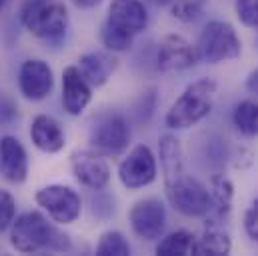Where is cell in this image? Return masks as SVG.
<instances>
[{
  "instance_id": "1",
  "label": "cell",
  "mask_w": 258,
  "mask_h": 256,
  "mask_svg": "<svg viewBox=\"0 0 258 256\" xmlns=\"http://www.w3.org/2000/svg\"><path fill=\"white\" fill-rule=\"evenodd\" d=\"M160 168L164 190L170 206L188 218H204L212 208V196L204 182L188 174L184 166L182 146L174 134H164L158 140Z\"/></svg>"
},
{
  "instance_id": "2",
  "label": "cell",
  "mask_w": 258,
  "mask_h": 256,
  "mask_svg": "<svg viewBox=\"0 0 258 256\" xmlns=\"http://www.w3.org/2000/svg\"><path fill=\"white\" fill-rule=\"evenodd\" d=\"M10 246L20 254L38 252H68L72 248L70 236L62 232L54 220L38 210L22 212L10 224Z\"/></svg>"
},
{
  "instance_id": "3",
  "label": "cell",
  "mask_w": 258,
  "mask_h": 256,
  "mask_svg": "<svg viewBox=\"0 0 258 256\" xmlns=\"http://www.w3.org/2000/svg\"><path fill=\"white\" fill-rule=\"evenodd\" d=\"M218 84L214 78H198L170 104L164 114V124L170 130H188L200 124L214 108Z\"/></svg>"
},
{
  "instance_id": "4",
  "label": "cell",
  "mask_w": 258,
  "mask_h": 256,
  "mask_svg": "<svg viewBox=\"0 0 258 256\" xmlns=\"http://www.w3.org/2000/svg\"><path fill=\"white\" fill-rule=\"evenodd\" d=\"M20 24L36 38L48 44L64 42L70 16L60 0H24L18 10Z\"/></svg>"
},
{
  "instance_id": "5",
  "label": "cell",
  "mask_w": 258,
  "mask_h": 256,
  "mask_svg": "<svg viewBox=\"0 0 258 256\" xmlns=\"http://www.w3.org/2000/svg\"><path fill=\"white\" fill-rule=\"evenodd\" d=\"M130 132L126 116L116 108H104L92 116L88 128V146L106 158L120 156L128 150Z\"/></svg>"
},
{
  "instance_id": "6",
  "label": "cell",
  "mask_w": 258,
  "mask_h": 256,
  "mask_svg": "<svg viewBox=\"0 0 258 256\" xmlns=\"http://www.w3.org/2000/svg\"><path fill=\"white\" fill-rule=\"evenodd\" d=\"M194 52L196 58L204 64L228 62L242 54V40L230 22L210 20L200 30Z\"/></svg>"
},
{
  "instance_id": "7",
  "label": "cell",
  "mask_w": 258,
  "mask_h": 256,
  "mask_svg": "<svg viewBox=\"0 0 258 256\" xmlns=\"http://www.w3.org/2000/svg\"><path fill=\"white\" fill-rule=\"evenodd\" d=\"M34 202L56 224H74L82 214V198L68 184H46L34 194Z\"/></svg>"
},
{
  "instance_id": "8",
  "label": "cell",
  "mask_w": 258,
  "mask_h": 256,
  "mask_svg": "<svg viewBox=\"0 0 258 256\" xmlns=\"http://www.w3.org/2000/svg\"><path fill=\"white\" fill-rule=\"evenodd\" d=\"M158 176V160L150 146L136 144L118 164V180L128 190L150 186Z\"/></svg>"
},
{
  "instance_id": "9",
  "label": "cell",
  "mask_w": 258,
  "mask_h": 256,
  "mask_svg": "<svg viewBox=\"0 0 258 256\" xmlns=\"http://www.w3.org/2000/svg\"><path fill=\"white\" fill-rule=\"evenodd\" d=\"M128 222L132 232L146 242L158 240L168 224V214L166 206L160 198L150 196V198H140L132 204L128 212Z\"/></svg>"
},
{
  "instance_id": "10",
  "label": "cell",
  "mask_w": 258,
  "mask_h": 256,
  "mask_svg": "<svg viewBox=\"0 0 258 256\" xmlns=\"http://www.w3.org/2000/svg\"><path fill=\"white\" fill-rule=\"evenodd\" d=\"M70 168L74 178L88 190H106L112 178L110 164L104 154L86 148V150H76L70 156Z\"/></svg>"
},
{
  "instance_id": "11",
  "label": "cell",
  "mask_w": 258,
  "mask_h": 256,
  "mask_svg": "<svg viewBox=\"0 0 258 256\" xmlns=\"http://www.w3.org/2000/svg\"><path fill=\"white\" fill-rule=\"evenodd\" d=\"M156 70L162 74H178L190 70L198 62L194 46L180 34H166L154 50Z\"/></svg>"
},
{
  "instance_id": "12",
  "label": "cell",
  "mask_w": 258,
  "mask_h": 256,
  "mask_svg": "<svg viewBox=\"0 0 258 256\" xmlns=\"http://www.w3.org/2000/svg\"><path fill=\"white\" fill-rule=\"evenodd\" d=\"M18 90L30 102L46 100L54 90V70L42 58H26L18 68Z\"/></svg>"
},
{
  "instance_id": "13",
  "label": "cell",
  "mask_w": 258,
  "mask_h": 256,
  "mask_svg": "<svg viewBox=\"0 0 258 256\" xmlns=\"http://www.w3.org/2000/svg\"><path fill=\"white\" fill-rule=\"evenodd\" d=\"M150 16L142 0H112L104 26L136 38L148 28Z\"/></svg>"
},
{
  "instance_id": "14",
  "label": "cell",
  "mask_w": 258,
  "mask_h": 256,
  "mask_svg": "<svg viewBox=\"0 0 258 256\" xmlns=\"http://www.w3.org/2000/svg\"><path fill=\"white\" fill-rule=\"evenodd\" d=\"M0 174L10 184H22L28 178V154L16 136L0 138Z\"/></svg>"
},
{
  "instance_id": "15",
  "label": "cell",
  "mask_w": 258,
  "mask_h": 256,
  "mask_svg": "<svg viewBox=\"0 0 258 256\" xmlns=\"http://www.w3.org/2000/svg\"><path fill=\"white\" fill-rule=\"evenodd\" d=\"M92 90L78 66L72 64L62 70V108L66 114L80 116L92 100Z\"/></svg>"
},
{
  "instance_id": "16",
  "label": "cell",
  "mask_w": 258,
  "mask_h": 256,
  "mask_svg": "<svg viewBox=\"0 0 258 256\" xmlns=\"http://www.w3.org/2000/svg\"><path fill=\"white\" fill-rule=\"evenodd\" d=\"M30 140L44 154H58L66 146V132L50 114H36L30 122Z\"/></svg>"
},
{
  "instance_id": "17",
  "label": "cell",
  "mask_w": 258,
  "mask_h": 256,
  "mask_svg": "<svg viewBox=\"0 0 258 256\" xmlns=\"http://www.w3.org/2000/svg\"><path fill=\"white\" fill-rule=\"evenodd\" d=\"M210 196H212V208L204 216L206 224H218L226 226L230 212H232V200H234V182L224 174L216 172L210 176Z\"/></svg>"
},
{
  "instance_id": "18",
  "label": "cell",
  "mask_w": 258,
  "mask_h": 256,
  "mask_svg": "<svg viewBox=\"0 0 258 256\" xmlns=\"http://www.w3.org/2000/svg\"><path fill=\"white\" fill-rule=\"evenodd\" d=\"M118 68V58L110 50H90L78 58V70L92 88H102Z\"/></svg>"
},
{
  "instance_id": "19",
  "label": "cell",
  "mask_w": 258,
  "mask_h": 256,
  "mask_svg": "<svg viewBox=\"0 0 258 256\" xmlns=\"http://www.w3.org/2000/svg\"><path fill=\"white\" fill-rule=\"evenodd\" d=\"M232 250V238L224 226L206 224L204 232L196 236L194 254L196 256H226Z\"/></svg>"
},
{
  "instance_id": "20",
  "label": "cell",
  "mask_w": 258,
  "mask_h": 256,
  "mask_svg": "<svg viewBox=\"0 0 258 256\" xmlns=\"http://www.w3.org/2000/svg\"><path fill=\"white\" fill-rule=\"evenodd\" d=\"M194 244H196V234L190 230L178 228L174 232H168L166 236L162 234L158 238V244L154 246V252L158 256H190L194 254Z\"/></svg>"
},
{
  "instance_id": "21",
  "label": "cell",
  "mask_w": 258,
  "mask_h": 256,
  "mask_svg": "<svg viewBox=\"0 0 258 256\" xmlns=\"http://www.w3.org/2000/svg\"><path fill=\"white\" fill-rule=\"evenodd\" d=\"M232 124L244 138L258 136V98L240 100L232 110Z\"/></svg>"
},
{
  "instance_id": "22",
  "label": "cell",
  "mask_w": 258,
  "mask_h": 256,
  "mask_svg": "<svg viewBox=\"0 0 258 256\" xmlns=\"http://www.w3.org/2000/svg\"><path fill=\"white\" fill-rule=\"evenodd\" d=\"M130 252H132V246L120 230H106L100 234L96 244L98 256H128Z\"/></svg>"
},
{
  "instance_id": "23",
  "label": "cell",
  "mask_w": 258,
  "mask_h": 256,
  "mask_svg": "<svg viewBox=\"0 0 258 256\" xmlns=\"http://www.w3.org/2000/svg\"><path fill=\"white\" fill-rule=\"evenodd\" d=\"M208 6V0H174L170 4V16L178 22L192 24L196 22Z\"/></svg>"
},
{
  "instance_id": "24",
  "label": "cell",
  "mask_w": 258,
  "mask_h": 256,
  "mask_svg": "<svg viewBox=\"0 0 258 256\" xmlns=\"http://www.w3.org/2000/svg\"><path fill=\"white\" fill-rule=\"evenodd\" d=\"M156 102H158L156 88H148L146 92H142L136 98L134 106H132V118H134V122L136 124H146L152 118L154 110H156Z\"/></svg>"
},
{
  "instance_id": "25",
  "label": "cell",
  "mask_w": 258,
  "mask_h": 256,
  "mask_svg": "<svg viewBox=\"0 0 258 256\" xmlns=\"http://www.w3.org/2000/svg\"><path fill=\"white\" fill-rule=\"evenodd\" d=\"M90 210L98 220H108L114 216L116 212V202L114 196H110L108 192L104 190H94L92 200H90Z\"/></svg>"
},
{
  "instance_id": "26",
  "label": "cell",
  "mask_w": 258,
  "mask_h": 256,
  "mask_svg": "<svg viewBox=\"0 0 258 256\" xmlns=\"http://www.w3.org/2000/svg\"><path fill=\"white\" fill-rule=\"evenodd\" d=\"M16 218V198L12 192L0 188V234L10 228Z\"/></svg>"
},
{
  "instance_id": "27",
  "label": "cell",
  "mask_w": 258,
  "mask_h": 256,
  "mask_svg": "<svg viewBox=\"0 0 258 256\" xmlns=\"http://www.w3.org/2000/svg\"><path fill=\"white\" fill-rule=\"evenodd\" d=\"M234 10H236V18L244 26L258 30V0H236Z\"/></svg>"
},
{
  "instance_id": "28",
  "label": "cell",
  "mask_w": 258,
  "mask_h": 256,
  "mask_svg": "<svg viewBox=\"0 0 258 256\" xmlns=\"http://www.w3.org/2000/svg\"><path fill=\"white\" fill-rule=\"evenodd\" d=\"M16 120H18V104H16V100L8 92L0 90V128L10 126Z\"/></svg>"
},
{
  "instance_id": "29",
  "label": "cell",
  "mask_w": 258,
  "mask_h": 256,
  "mask_svg": "<svg viewBox=\"0 0 258 256\" xmlns=\"http://www.w3.org/2000/svg\"><path fill=\"white\" fill-rule=\"evenodd\" d=\"M242 226H244L246 236L258 244V196L250 202V206L246 208L244 218H242Z\"/></svg>"
},
{
  "instance_id": "30",
  "label": "cell",
  "mask_w": 258,
  "mask_h": 256,
  "mask_svg": "<svg viewBox=\"0 0 258 256\" xmlns=\"http://www.w3.org/2000/svg\"><path fill=\"white\" fill-rule=\"evenodd\" d=\"M244 88H246L248 94H252L254 98H258V66L246 76V80H244Z\"/></svg>"
},
{
  "instance_id": "31",
  "label": "cell",
  "mask_w": 258,
  "mask_h": 256,
  "mask_svg": "<svg viewBox=\"0 0 258 256\" xmlns=\"http://www.w3.org/2000/svg\"><path fill=\"white\" fill-rule=\"evenodd\" d=\"M78 10H90V8H96L102 0H70Z\"/></svg>"
},
{
  "instance_id": "32",
  "label": "cell",
  "mask_w": 258,
  "mask_h": 256,
  "mask_svg": "<svg viewBox=\"0 0 258 256\" xmlns=\"http://www.w3.org/2000/svg\"><path fill=\"white\" fill-rule=\"evenodd\" d=\"M152 4H156V6H170L174 0H150Z\"/></svg>"
},
{
  "instance_id": "33",
  "label": "cell",
  "mask_w": 258,
  "mask_h": 256,
  "mask_svg": "<svg viewBox=\"0 0 258 256\" xmlns=\"http://www.w3.org/2000/svg\"><path fill=\"white\" fill-rule=\"evenodd\" d=\"M4 4H6V0H0V10L4 8Z\"/></svg>"
},
{
  "instance_id": "34",
  "label": "cell",
  "mask_w": 258,
  "mask_h": 256,
  "mask_svg": "<svg viewBox=\"0 0 258 256\" xmlns=\"http://www.w3.org/2000/svg\"><path fill=\"white\" fill-rule=\"evenodd\" d=\"M256 48H258V34H256Z\"/></svg>"
}]
</instances>
